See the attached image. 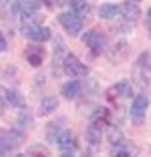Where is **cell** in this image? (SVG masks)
Segmentation results:
<instances>
[{"mask_svg":"<svg viewBox=\"0 0 151 157\" xmlns=\"http://www.w3.org/2000/svg\"><path fill=\"white\" fill-rule=\"evenodd\" d=\"M139 4L137 2H123V4H117V16H119V22H117V30L123 33V28H131L135 24V20L139 18Z\"/></svg>","mask_w":151,"mask_h":157,"instance_id":"6da1fadb","label":"cell"},{"mask_svg":"<svg viewBox=\"0 0 151 157\" xmlns=\"http://www.w3.org/2000/svg\"><path fill=\"white\" fill-rule=\"evenodd\" d=\"M133 77H135V83L139 87H151V56L149 52H143L139 56L137 65L133 69Z\"/></svg>","mask_w":151,"mask_h":157,"instance_id":"7a4b0ae2","label":"cell"},{"mask_svg":"<svg viewBox=\"0 0 151 157\" xmlns=\"http://www.w3.org/2000/svg\"><path fill=\"white\" fill-rule=\"evenodd\" d=\"M83 42H85V46L89 48V52H91L93 56L103 55L105 48H107L105 36H103V33H99L97 28H91V30H87V33L83 34Z\"/></svg>","mask_w":151,"mask_h":157,"instance_id":"3957f363","label":"cell"},{"mask_svg":"<svg viewBox=\"0 0 151 157\" xmlns=\"http://www.w3.org/2000/svg\"><path fill=\"white\" fill-rule=\"evenodd\" d=\"M20 143H22V133L14 129L0 131V157H8L10 151H14Z\"/></svg>","mask_w":151,"mask_h":157,"instance_id":"277c9868","label":"cell"},{"mask_svg":"<svg viewBox=\"0 0 151 157\" xmlns=\"http://www.w3.org/2000/svg\"><path fill=\"white\" fill-rule=\"evenodd\" d=\"M147 109H149V99H147V95H137V97L133 99V103H131V109H129L131 123H133V125L145 123Z\"/></svg>","mask_w":151,"mask_h":157,"instance_id":"5b68a950","label":"cell"},{"mask_svg":"<svg viewBox=\"0 0 151 157\" xmlns=\"http://www.w3.org/2000/svg\"><path fill=\"white\" fill-rule=\"evenodd\" d=\"M22 34L34 42H45L50 38V28L42 26V24H37V22H24L22 24Z\"/></svg>","mask_w":151,"mask_h":157,"instance_id":"8992f818","label":"cell"},{"mask_svg":"<svg viewBox=\"0 0 151 157\" xmlns=\"http://www.w3.org/2000/svg\"><path fill=\"white\" fill-rule=\"evenodd\" d=\"M63 69H64V73L69 75V77H73V78H81V77H87V75H89L87 65H83L75 55H67V56H64Z\"/></svg>","mask_w":151,"mask_h":157,"instance_id":"52a82bcc","label":"cell"},{"mask_svg":"<svg viewBox=\"0 0 151 157\" xmlns=\"http://www.w3.org/2000/svg\"><path fill=\"white\" fill-rule=\"evenodd\" d=\"M59 22L71 36H77V34H81V30H83V18H79L77 14H73V12L59 14Z\"/></svg>","mask_w":151,"mask_h":157,"instance_id":"ba28073f","label":"cell"},{"mask_svg":"<svg viewBox=\"0 0 151 157\" xmlns=\"http://www.w3.org/2000/svg\"><path fill=\"white\" fill-rule=\"evenodd\" d=\"M0 99L10 107H16V109H24L26 107V101L20 95L16 89H8V87H0Z\"/></svg>","mask_w":151,"mask_h":157,"instance_id":"9c48e42d","label":"cell"},{"mask_svg":"<svg viewBox=\"0 0 151 157\" xmlns=\"http://www.w3.org/2000/svg\"><path fill=\"white\" fill-rule=\"evenodd\" d=\"M105 52L109 55V59L113 60V63H119V60H123L125 56L129 55V42L123 40V38H119V40H115L111 46H107Z\"/></svg>","mask_w":151,"mask_h":157,"instance_id":"30bf717a","label":"cell"},{"mask_svg":"<svg viewBox=\"0 0 151 157\" xmlns=\"http://www.w3.org/2000/svg\"><path fill=\"white\" fill-rule=\"evenodd\" d=\"M105 97H107V101H119V99L131 97V85H129L127 81H121V83H117V85L107 89Z\"/></svg>","mask_w":151,"mask_h":157,"instance_id":"8fae6325","label":"cell"},{"mask_svg":"<svg viewBox=\"0 0 151 157\" xmlns=\"http://www.w3.org/2000/svg\"><path fill=\"white\" fill-rule=\"evenodd\" d=\"M38 8H41V2L38 0H16L14 2V10L22 16H32V14H37Z\"/></svg>","mask_w":151,"mask_h":157,"instance_id":"7c38bea8","label":"cell"},{"mask_svg":"<svg viewBox=\"0 0 151 157\" xmlns=\"http://www.w3.org/2000/svg\"><path fill=\"white\" fill-rule=\"evenodd\" d=\"M56 143H59V147L63 149V151H69V153H73L75 149L79 147V143H77V137L73 135V131H60V135H59V139H56Z\"/></svg>","mask_w":151,"mask_h":157,"instance_id":"4fadbf2b","label":"cell"},{"mask_svg":"<svg viewBox=\"0 0 151 157\" xmlns=\"http://www.w3.org/2000/svg\"><path fill=\"white\" fill-rule=\"evenodd\" d=\"M24 55H26V60L30 63L32 67H41L42 60H45V48L38 46V44H30Z\"/></svg>","mask_w":151,"mask_h":157,"instance_id":"5bb4252c","label":"cell"},{"mask_svg":"<svg viewBox=\"0 0 151 157\" xmlns=\"http://www.w3.org/2000/svg\"><path fill=\"white\" fill-rule=\"evenodd\" d=\"M81 91H83V85H81L79 78H73V81L63 85V95H64V99H69V101L77 99L79 95H81Z\"/></svg>","mask_w":151,"mask_h":157,"instance_id":"9a60e30c","label":"cell"},{"mask_svg":"<svg viewBox=\"0 0 151 157\" xmlns=\"http://www.w3.org/2000/svg\"><path fill=\"white\" fill-rule=\"evenodd\" d=\"M101 139H103V125L91 121V125H89V129H87V141H89V145L97 147V145L101 143Z\"/></svg>","mask_w":151,"mask_h":157,"instance_id":"2e32d148","label":"cell"},{"mask_svg":"<svg viewBox=\"0 0 151 157\" xmlns=\"http://www.w3.org/2000/svg\"><path fill=\"white\" fill-rule=\"evenodd\" d=\"M56 109H59V99L50 95V97H45L41 101V105H38V115H42V117L50 115V113L56 111Z\"/></svg>","mask_w":151,"mask_h":157,"instance_id":"e0dca14e","label":"cell"},{"mask_svg":"<svg viewBox=\"0 0 151 157\" xmlns=\"http://www.w3.org/2000/svg\"><path fill=\"white\" fill-rule=\"evenodd\" d=\"M71 8H73V14H77L79 18H85L89 12H91V4L87 0H69Z\"/></svg>","mask_w":151,"mask_h":157,"instance_id":"ac0fdd59","label":"cell"},{"mask_svg":"<svg viewBox=\"0 0 151 157\" xmlns=\"http://www.w3.org/2000/svg\"><path fill=\"white\" fill-rule=\"evenodd\" d=\"M99 16H101L103 20H113L115 16H117V4H111V2H107V4H101Z\"/></svg>","mask_w":151,"mask_h":157,"instance_id":"d6986e66","label":"cell"},{"mask_svg":"<svg viewBox=\"0 0 151 157\" xmlns=\"http://www.w3.org/2000/svg\"><path fill=\"white\" fill-rule=\"evenodd\" d=\"M26 157H48V151H46L42 145H37V147H32L30 151L26 153Z\"/></svg>","mask_w":151,"mask_h":157,"instance_id":"ffe728a7","label":"cell"},{"mask_svg":"<svg viewBox=\"0 0 151 157\" xmlns=\"http://www.w3.org/2000/svg\"><path fill=\"white\" fill-rule=\"evenodd\" d=\"M117 157H133V153L129 151V149H125V145H123V147H121V151L117 153Z\"/></svg>","mask_w":151,"mask_h":157,"instance_id":"44dd1931","label":"cell"},{"mask_svg":"<svg viewBox=\"0 0 151 157\" xmlns=\"http://www.w3.org/2000/svg\"><path fill=\"white\" fill-rule=\"evenodd\" d=\"M6 46H8V44H6V38L0 34V52H4V51H6Z\"/></svg>","mask_w":151,"mask_h":157,"instance_id":"7402d4cb","label":"cell"},{"mask_svg":"<svg viewBox=\"0 0 151 157\" xmlns=\"http://www.w3.org/2000/svg\"><path fill=\"white\" fill-rule=\"evenodd\" d=\"M60 157H75V155H73V153H69V151H64V153H63Z\"/></svg>","mask_w":151,"mask_h":157,"instance_id":"603a6c76","label":"cell"},{"mask_svg":"<svg viewBox=\"0 0 151 157\" xmlns=\"http://www.w3.org/2000/svg\"><path fill=\"white\" fill-rule=\"evenodd\" d=\"M83 157H91V153H89V151H87V153H83Z\"/></svg>","mask_w":151,"mask_h":157,"instance_id":"cb8c5ba5","label":"cell"},{"mask_svg":"<svg viewBox=\"0 0 151 157\" xmlns=\"http://www.w3.org/2000/svg\"><path fill=\"white\" fill-rule=\"evenodd\" d=\"M4 2H8V0H0V4H4Z\"/></svg>","mask_w":151,"mask_h":157,"instance_id":"d4e9b609","label":"cell"},{"mask_svg":"<svg viewBox=\"0 0 151 157\" xmlns=\"http://www.w3.org/2000/svg\"><path fill=\"white\" fill-rule=\"evenodd\" d=\"M0 115H2V103H0Z\"/></svg>","mask_w":151,"mask_h":157,"instance_id":"484cf974","label":"cell"},{"mask_svg":"<svg viewBox=\"0 0 151 157\" xmlns=\"http://www.w3.org/2000/svg\"><path fill=\"white\" fill-rule=\"evenodd\" d=\"M131 2H141V0H131Z\"/></svg>","mask_w":151,"mask_h":157,"instance_id":"4316f807","label":"cell"},{"mask_svg":"<svg viewBox=\"0 0 151 157\" xmlns=\"http://www.w3.org/2000/svg\"><path fill=\"white\" fill-rule=\"evenodd\" d=\"M16 157H26V155H16Z\"/></svg>","mask_w":151,"mask_h":157,"instance_id":"83f0119b","label":"cell"},{"mask_svg":"<svg viewBox=\"0 0 151 157\" xmlns=\"http://www.w3.org/2000/svg\"><path fill=\"white\" fill-rule=\"evenodd\" d=\"M149 18H151V8H149Z\"/></svg>","mask_w":151,"mask_h":157,"instance_id":"f1b7e54d","label":"cell"},{"mask_svg":"<svg viewBox=\"0 0 151 157\" xmlns=\"http://www.w3.org/2000/svg\"><path fill=\"white\" fill-rule=\"evenodd\" d=\"M45 2H50V0H45Z\"/></svg>","mask_w":151,"mask_h":157,"instance_id":"f546056e","label":"cell"}]
</instances>
